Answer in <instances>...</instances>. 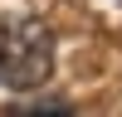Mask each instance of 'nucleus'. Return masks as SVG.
<instances>
[{
  "instance_id": "1",
  "label": "nucleus",
  "mask_w": 122,
  "mask_h": 117,
  "mask_svg": "<svg viewBox=\"0 0 122 117\" xmlns=\"http://www.w3.org/2000/svg\"><path fill=\"white\" fill-rule=\"evenodd\" d=\"M54 73V29L39 15H0V88L29 93Z\"/></svg>"
},
{
  "instance_id": "2",
  "label": "nucleus",
  "mask_w": 122,
  "mask_h": 117,
  "mask_svg": "<svg viewBox=\"0 0 122 117\" xmlns=\"http://www.w3.org/2000/svg\"><path fill=\"white\" fill-rule=\"evenodd\" d=\"M15 112H59V117H68L73 107H68V102H59V98H54V102H34V107H15Z\"/></svg>"
}]
</instances>
